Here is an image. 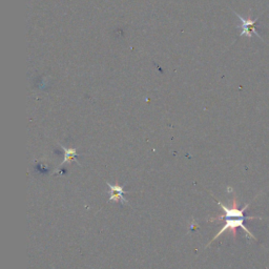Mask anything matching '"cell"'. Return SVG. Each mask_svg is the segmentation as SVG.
<instances>
[{
	"mask_svg": "<svg viewBox=\"0 0 269 269\" xmlns=\"http://www.w3.org/2000/svg\"><path fill=\"white\" fill-rule=\"evenodd\" d=\"M62 150L64 151V160L62 161L61 165L65 164V163H71L73 161H76L78 164L79 162L77 161V157L79 156V154H77V150L76 149H70V148H65V146H62L60 145Z\"/></svg>",
	"mask_w": 269,
	"mask_h": 269,
	"instance_id": "obj_5",
	"label": "cell"
},
{
	"mask_svg": "<svg viewBox=\"0 0 269 269\" xmlns=\"http://www.w3.org/2000/svg\"><path fill=\"white\" fill-rule=\"evenodd\" d=\"M107 184L109 186L110 193H111L109 201H112V202H121V203H123V204H127L128 201L124 197L125 191H124L123 187H122L121 185H119L118 181L116 182L115 185L110 184L109 182H107Z\"/></svg>",
	"mask_w": 269,
	"mask_h": 269,
	"instance_id": "obj_4",
	"label": "cell"
},
{
	"mask_svg": "<svg viewBox=\"0 0 269 269\" xmlns=\"http://www.w3.org/2000/svg\"><path fill=\"white\" fill-rule=\"evenodd\" d=\"M234 15L237 16V17L240 19L241 21V29H242V32L240 34V37L242 36H247L248 38H251L252 37V34H255L258 38L262 39L261 38V35L258 33V30H257V22L259 20V17H257L256 19L252 20L250 15L248 16L247 18H244L242 17L241 15H239L238 13L234 12Z\"/></svg>",
	"mask_w": 269,
	"mask_h": 269,
	"instance_id": "obj_3",
	"label": "cell"
},
{
	"mask_svg": "<svg viewBox=\"0 0 269 269\" xmlns=\"http://www.w3.org/2000/svg\"><path fill=\"white\" fill-rule=\"evenodd\" d=\"M248 219H240V218H228V219H224V226L220 230V231L215 235V237L209 241V243L207 244V246H209L211 243H213L216 239H218L220 235H221L223 232H225L226 231H231L232 233V237L235 240L237 238V233H238V228H242V230L247 233V237L250 239H254L257 241V238L255 237L252 232H250V231L248 228L244 225V221ZM223 221V220H222Z\"/></svg>",
	"mask_w": 269,
	"mask_h": 269,
	"instance_id": "obj_2",
	"label": "cell"
},
{
	"mask_svg": "<svg viewBox=\"0 0 269 269\" xmlns=\"http://www.w3.org/2000/svg\"><path fill=\"white\" fill-rule=\"evenodd\" d=\"M216 201H217V204L222 208L224 214L221 215V216H218L216 218H209V219H207V221H210V222H213V221H222V220L228 219V218H240V219H248V220L261 219L259 217H245L244 213H245L246 209L249 207L250 204H246L243 208L240 209L239 208V204H238V200H237V195H235V194H233L232 205L231 207L225 206L219 200H216Z\"/></svg>",
	"mask_w": 269,
	"mask_h": 269,
	"instance_id": "obj_1",
	"label": "cell"
}]
</instances>
